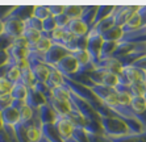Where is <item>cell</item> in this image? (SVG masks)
Wrapping results in <instances>:
<instances>
[{
	"instance_id": "6da1fadb",
	"label": "cell",
	"mask_w": 146,
	"mask_h": 142,
	"mask_svg": "<svg viewBox=\"0 0 146 142\" xmlns=\"http://www.w3.org/2000/svg\"><path fill=\"white\" fill-rule=\"evenodd\" d=\"M100 124H102L104 135L112 138V137H122L126 134H132L125 124V121L116 116H109V117H100Z\"/></svg>"
},
{
	"instance_id": "7a4b0ae2",
	"label": "cell",
	"mask_w": 146,
	"mask_h": 142,
	"mask_svg": "<svg viewBox=\"0 0 146 142\" xmlns=\"http://www.w3.org/2000/svg\"><path fill=\"white\" fill-rule=\"evenodd\" d=\"M103 42H104V40H103L102 34L96 33L95 31L91 29L88 36H87V51L91 57L94 66L100 61V50H102Z\"/></svg>"
},
{
	"instance_id": "3957f363",
	"label": "cell",
	"mask_w": 146,
	"mask_h": 142,
	"mask_svg": "<svg viewBox=\"0 0 146 142\" xmlns=\"http://www.w3.org/2000/svg\"><path fill=\"white\" fill-rule=\"evenodd\" d=\"M139 5H115L112 16L115 17V23L117 27H124L134 13H137Z\"/></svg>"
},
{
	"instance_id": "277c9868",
	"label": "cell",
	"mask_w": 146,
	"mask_h": 142,
	"mask_svg": "<svg viewBox=\"0 0 146 142\" xmlns=\"http://www.w3.org/2000/svg\"><path fill=\"white\" fill-rule=\"evenodd\" d=\"M28 66L31 67L32 72H33V75L36 76L37 82H40V83H46V80H48V78H49V72H50V66H48V64L44 63V62L36 59V58L31 54L28 57Z\"/></svg>"
},
{
	"instance_id": "5b68a950",
	"label": "cell",
	"mask_w": 146,
	"mask_h": 142,
	"mask_svg": "<svg viewBox=\"0 0 146 142\" xmlns=\"http://www.w3.org/2000/svg\"><path fill=\"white\" fill-rule=\"evenodd\" d=\"M139 80H146V72L136 68L134 66L124 67L122 72L119 75V83L125 86H130Z\"/></svg>"
},
{
	"instance_id": "8992f818",
	"label": "cell",
	"mask_w": 146,
	"mask_h": 142,
	"mask_svg": "<svg viewBox=\"0 0 146 142\" xmlns=\"http://www.w3.org/2000/svg\"><path fill=\"white\" fill-rule=\"evenodd\" d=\"M55 68H57L65 78H71L72 75H75L79 71V63L76 62V59L72 57V54H68L58 62Z\"/></svg>"
},
{
	"instance_id": "52a82bcc",
	"label": "cell",
	"mask_w": 146,
	"mask_h": 142,
	"mask_svg": "<svg viewBox=\"0 0 146 142\" xmlns=\"http://www.w3.org/2000/svg\"><path fill=\"white\" fill-rule=\"evenodd\" d=\"M4 24H5L4 36L12 41L19 38V37H21L23 33H24V31H25L24 21L19 20V19H15V17H8L7 20L4 21Z\"/></svg>"
},
{
	"instance_id": "ba28073f",
	"label": "cell",
	"mask_w": 146,
	"mask_h": 142,
	"mask_svg": "<svg viewBox=\"0 0 146 142\" xmlns=\"http://www.w3.org/2000/svg\"><path fill=\"white\" fill-rule=\"evenodd\" d=\"M68 54H71V51L68 50V49H66L63 45L53 44V46L50 47V50L45 54V63L48 64V66H51V67H55L58 62Z\"/></svg>"
},
{
	"instance_id": "9c48e42d",
	"label": "cell",
	"mask_w": 146,
	"mask_h": 142,
	"mask_svg": "<svg viewBox=\"0 0 146 142\" xmlns=\"http://www.w3.org/2000/svg\"><path fill=\"white\" fill-rule=\"evenodd\" d=\"M46 103L53 108V111L57 113L58 117H67L72 111H76L70 100H57L53 96H50L46 100Z\"/></svg>"
},
{
	"instance_id": "30bf717a",
	"label": "cell",
	"mask_w": 146,
	"mask_h": 142,
	"mask_svg": "<svg viewBox=\"0 0 146 142\" xmlns=\"http://www.w3.org/2000/svg\"><path fill=\"white\" fill-rule=\"evenodd\" d=\"M55 130L58 132L59 137L63 142H66L67 139H70L72 137V133H74L75 128L76 126L74 125V122L67 117H58L57 121L54 124Z\"/></svg>"
},
{
	"instance_id": "8fae6325",
	"label": "cell",
	"mask_w": 146,
	"mask_h": 142,
	"mask_svg": "<svg viewBox=\"0 0 146 142\" xmlns=\"http://www.w3.org/2000/svg\"><path fill=\"white\" fill-rule=\"evenodd\" d=\"M65 31L68 33H72L76 37H87L91 29L80 19H75V20H70V23L66 25Z\"/></svg>"
},
{
	"instance_id": "7c38bea8",
	"label": "cell",
	"mask_w": 146,
	"mask_h": 142,
	"mask_svg": "<svg viewBox=\"0 0 146 142\" xmlns=\"http://www.w3.org/2000/svg\"><path fill=\"white\" fill-rule=\"evenodd\" d=\"M95 68H104V70H108L109 72H112V74L117 75L119 76L120 74L122 72L124 67H122V64L120 63L119 59H116V58H108V59H100L98 63L94 66Z\"/></svg>"
},
{
	"instance_id": "4fadbf2b",
	"label": "cell",
	"mask_w": 146,
	"mask_h": 142,
	"mask_svg": "<svg viewBox=\"0 0 146 142\" xmlns=\"http://www.w3.org/2000/svg\"><path fill=\"white\" fill-rule=\"evenodd\" d=\"M0 117H1L3 126H12V128H13L16 124L20 122V111H17L15 107L11 105L9 108L4 109V111L0 113Z\"/></svg>"
},
{
	"instance_id": "5bb4252c",
	"label": "cell",
	"mask_w": 146,
	"mask_h": 142,
	"mask_svg": "<svg viewBox=\"0 0 146 142\" xmlns=\"http://www.w3.org/2000/svg\"><path fill=\"white\" fill-rule=\"evenodd\" d=\"M27 105L31 107L33 111H38L40 107L46 104V99L41 94H38L34 88H28V96H27Z\"/></svg>"
},
{
	"instance_id": "9a60e30c",
	"label": "cell",
	"mask_w": 146,
	"mask_h": 142,
	"mask_svg": "<svg viewBox=\"0 0 146 142\" xmlns=\"http://www.w3.org/2000/svg\"><path fill=\"white\" fill-rule=\"evenodd\" d=\"M38 116H40V120H41V122H42V125L55 124V121H57V118H58L57 113L53 111V108H51L48 103L44 104L42 107H40V109H38Z\"/></svg>"
},
{
	"instance_id": "2e32d148",
	"label": "cell",
	"mask_w": 146,
	"mask_h": 142,
	"mask_svg": "<svg viewBox=\"0 0 146 142\" xmlns=\"http://www.w3.org/2000/svg\"><path fill=\"white\" fill-rule=\"evenodd\" d=\"M34 7L36 5H16V8L13 9L9 17H15V19H19V20L25 23L28 19L33 17Z\"/></svg>"
},
{
	"instance_id": "e0dca14e",
	"label": "cell",
	"mask_w": 146,
	"mask_h": 142,
	"mask_svg": "<svg viewBox=\"0 0 146 142\" xmlns=\"http://www.w3.org/2000/svg\"><path fill=\"white\" fill-rule=\"evenodd\" d=\"M45 84H46V87H48L49 90L51 91L53 88L65 84V76H63V75H62L55 67H51V66H50L49 78H48V80H46V83H45Z\"/></svg>"
},
{
	"instance_id": "ac0fdd59",
	"label": "cell",
	"mask_w": 146,
	"mask_h": 142,
	"mask_svg": "<svg viewBox=\"0 0 146 142\" xmlns=\"http://www.w3.org/2000/svg\"><path fill=\"white\" fill-rule=\"evenodd\" d=\"M98 7L99 5H84V7H83V13H82L80 20L83 21L90 29H92L94 20H95L96 12H98Z\"/></svg>"
},
{
	"instance_id": "d6986e66",
	"label": "cell",
	"mask_w": 146,
	"mask_h": 142,
	"mask_svg": "<svg viewBox=\"0 0 146 142\" xmlns=\"http://www.w3.org/2000/svg\"><path fill=\"white\" fill-rule=\"evenodd\" d=\"M51 46H53V41H51L50 38L41 37L37 44L33 45L32 47H29V51H31V53H37V54L45 55L49 50H50Z\"/></svg>"
},
{
	"instance_id": "ffe728a7",
	"label": "cell",
	"mask_w": 146,
	"mask_h": 142,
	"mask_svg": "<svg viewBox=\"0 0 146 142\" xmlns=\"http://www.w3.org/2000/svg\"><path fill=\"white\" fill-rule=\"evenodd\" d=\"M102 37L104 41H111V42H120V41L122 40V37H124V31H122L121 27H117V25H115V27H112L109 31L104 32V33L102 34Z\"/></svg>"
},
{
	"instance_id": "44dd1931",
	"label": "cell",
	"mask_w": 146,
	"mask_h": 142,
	"mask_svg": "<svg viewBox=\"0 0 146 142\" xmlns=\"http://www.w3.org/2000/svg\"><path fill=\"white\" fill-rule=\"evenodd\" d=\"M142 27H143V24H142V20H141L139 15L134 13L129 19V21L122 27V31H124V34H126V33H132V32L138 31V29H141Z\"/></svg>"
},
{
	"instance_id": "7402d4cb",
	"label": "cell",
	"mask_w": 146,
	"mask_h": 142,
	"mask_svg": "<svg viewBox=\"0 0 146 142\" xmlns=\"http://www.w3.org/2000/svg\"><path fill=\"white\" fill-rule=\"evenodd\" d=\"M20 83H23V84L28 88H33L34 86H36V83H37V79H36V76L33 75V72H32V70H31L29 66L21 68Z\"/></svg>"
},
{
	"instance_id": "603a6c76",
	"label": "cell",
	"mask_w": 146,
	"mask_h": 142,
	"mask_svg": "<svg viewBox=\"0 0 146 142\" xmlns=\"http://www.w3.org/2000/svg\"><path fill=\"white\" fill-rule=\"evenodd\" d=\"M71 54H72V57L76 59V62L79 63L80 67L94 66L92 59H91V57H90V54H88V51L87 50H76V51H72Z\"/></svg>"
},
{
	"instance_id": "cb8c5ba5",
	"label": "cell",
	"mask_w": 146,
	"mask_h": 142,
	"mask_svg": "<svg viewBox=\"0 0 146 142\" xmlns=\"http://www.w3.org/2000/svg\"><path fill=\"white\" fill-rule=\"evenodd\" d=\"M113 9H115V5H99L98 7V12H96L95 20H94V25L92 28L95 27L96 24H99L102 20L109 17L113 13Z\"/></svg>"
},
{
	"instance_id": "d4e9b609",
	"label": "cell",
	"mask_w": 146,
	"mask_h": 142,
	"mask_svg": "<svg viewBox=\"0 0 146 142\" xmlns=\"http://www.w3.org/2000/svg\"><path fill=\"white\" fill-rule=\"evenodd\" d=\"M112 142H146V132L139 134H126L122 137H112Z\"/></svg>"
},
{
	"instance_id": "484cf974",
	"label": "cell",
	"mask_w": 146,
	"mask_h": 142,
	"mask_svg": "<svg viewBox=\"0 0 146 142\" xmlns=\"http://www.w3.org/2000/svg\"><path fill=\"white\" fill-rule=\"evenodd\" d=\"M116 25V23H115V17L111 15L109 17H107V19H104V20H102L99 24H96L95 27L92 28V31H95L96 33H99V34H103L104 32H107V31H109L112 27H115Z\"/></svg>"
},
{
	"instance_id": "4316f807",
	"label": "cell",
	"mask_w": 146,
	"mask_h": 142,
	"mask_svg": "<svg viewBox=\"0 0 146 142\" xmlns=\"http://www.w3.org/2000/svg\"><path fill=\"white\" fill-rule=\"evenodd\" d=\"M117 45L119 42H111V41H104L102 46V50H100V59H108V58H112L115 50L117 49Z\"/></svg>"
},
{
	"instance_id": "83f0119b",
	"label": "cell",
	"mask_w": 146,
	"mask_h": 142,
	"mask_svg": "<svg viewBox=\"0 0 146 142\" xmlns=\"http://www.w3.org/2000/svg\"><path fill=\"white\" fill-rule=\"evenodd\" d=\"M11 96L13 98V100H27L28 96V87H25L23 83H16L13 84V88L11 91Z\"/></svg>"
},
{
	"instance_id": "f1b7e54d",
	"label": "cell",
	"mask_w": 146,
	"mask_h": 142,
	"mask_svg": "<svg viewBox=\"0 0 146 142\" xmlns=\"http://www.w3.org/2000/svg\"><path fill=\"white\" fill-rule=\"evenodd\" d=\"M50 92H51V96L54 99H57V100H70V95H71L70 88L66 84L53 88Z\"/></svg>"
},
{
	"instance_id": "f546056e",
	"label": "cell",
	"mask_w": 146,
	"mask_h": 142,
	"mask_svg": "<svg viewBox=\"0 0 146 142\" xmlns=\"http://www.w3.org/2000/svg\"><path fill=\"white\" fill-rule=\"evenodd\" d=\"M23 37L25 38V40L28 41V44H29V46H33V45H36L40 41V38L42 37V34H41V32L36 31V29H31V28H25L24 33H23Z\"/></svg>"
},
{
	"instance_id": "4dcf8cb0",
	"label": "cell",
	"mask_w": 146,
	"mask_h": 142,
	"mask_svg": "<svg viewBox=\"0 0 146 142\" xmlns=\"http://www.w3.org/2000/svg\"><path fill=\"white\" fill-rule=\"evenodd\" d=\"M130 108L134 112V115H141L142 112H145L146 109V100L143 96H134L132 99V104Z\"/></svg>"
},
{
	"instance_id": "1f68e13d",
	"label": "cell",
	"mask_w": 146,
	"mask_h": 142,
	"mask_svg": "<svg viewBox=\"0 0 146 142\" xmlns=\"http://www.w3.org/2000/svg\"><path fill=\"white\" fill-rule=\"evenodd\" d=\"M83 7L84 5H65V12L63 13L70 19V20H75V19H80L82 13H83Z\"/></svg>"
},
{
	"instance_id": "d6a6232c",
	"label": "cell",
	"mask_w": 146,
	"mask_h": 142,
	"mask_svg": "<svg viewBox=\"0 0 146 142\" xmlns=\"http://www.w3.org/2000/svg\"><path fill=\"white\" fill-rule=\"evenodd\" d=\"M130 94L132 96H143L146 94V80H139L130 84Z\"/></svg>"
},
{
	"instance_id": "836d02e7",
	"label": "cell",
	"mask_w": 146,
	"mask_h": 142,
	"mask_svg": "<svg viewBox=\"0 0 146 142\" xmlns=\"http://www.w3.org/2000/svg\"><path fill=\"white\" fill-rule=\"evenodd\" d=\"M5 78L12 83V84H16L19 83L21 79V68L19 66H12V67L8 70L7 75H5Z\"/></svg>"
},
{
	"instance_id": "e575fe53",
	"label": "cell",
	"mask_w": 146,
	"mask_h": 142,
	"mask_svg": "<svg viewBox=\"0 0 146 142\" xmlns=\"http://www.w3.org/2000/svg\"><path fill=\"white\" fill-rule=\"evenodd\" d=\"M50 12H49V8L48 5H36L34 7V13H33V17L38 19L41 21H45L48 17H50Z\"/></svg>"
},
{
	"instance_id": "d590c367",
	"label": "cell",
	"mask_w": 146,
	"mask_h": 142,
	"mask_svg": "<svg viewBox=\"0 0 146 142\" xmlns=\"http://www.w3.org/2000/svg\"><path fill=\"white\" fill-rule=\"evenodd\" d=\"M72 139H74L75 142H88V133L86 132L83 128H79V126H76L74 130V133H72Z\"/></svg>"
},
{
	"instance_id": "8d00e7d4",
	"label": "cell",
	"mask_w": 146,
	"mask_h": 142,
	"mask_svg": "<svg viewBox=\"0 0 146 142\" xmlns=\"http://www.w3.org/2000/svg\"><path fill=\"white\" fill-rule=\"evenodd\" d=\"M33 116H34V111L31 107L25 105L24 108L20 111V122L21 124H27L28 121H31L33 118Z\"/></svg>"
},
{
	"instance_id": "74e56055",
	"label": "cell",
	"mask_w": 146,
	"mask_h": 142,
	"mask_svg": "<svg viewBox=\"0 0 146 142\" xmlns=\"http://www.w3.org/2000/svg\"><path fill=\"white\" fill-rule=\"evenodd\" d=\"M12 88H13V84L7 78H0V96L11 95Z\"/></svg>"
},
{
	"instance_id": "f35d334b",
	"label": "cell",
	"mask_w": 146,
	"mask_h": 142,
	"mask_svg": "<svg viewBox=\"0 0 146 142\" xmlns=\"http://www.w3.org/2000/svg\"><path fill=\"white\" fill-rule=\"evenodd\" d=\"M25 28H31V29H36V31L41 32L42 33V31H44V25H42V21L38 20V19H36V17H31V19H28L27 21H25Z\"/></svg>"
},
{
	"instance_id": "ab89813d",
	"label": "cell",
	"mask_w": 146,
	"mask_h": 142,
	"mask_svg": "<svg viewBox=\"0 0 146 142\" xmlns=\"http://www.w3.org/2000/svg\"><path fill=\"white\" fill-rule=\"evenodd\" d=\"M63 37H65V29H62V28H55L50 34V40L53 41V44L62 45Z\"/></svg>"
},
{
	"instance_id": "60d3db41",
	"label": "cell",
	"mask_w": 146,
	"mask_h": 142,
	"mask_svg": "<svg viewBox=\"0 0 146 142\" xmlns=\"http://www.w3.org/2000/svg\"><path fill=\"white\" fill-rule=\"evenodd\" d=\"M33 88L38 92V94L42 95V96H44V98L46 99V100H48V99L51 96L50 90H49V88L46 87V84H45V83H40V82H37V83H36V86H34Z\"/></svg>"
},
{
	"instance_id": "b9f144b4",
	"label": "cell",
	"mask_w": 146,
	"mask_h": 142,
	"mask_svg": "<svg viewBox=\"0 0 146 142\" xmlns=\"http://www.w3.org/2000/svg\"><path fill=\"white\" fill-rule=\"evenodd\" d=\"M42 25H44V31L42 32H46V33H50L54 31L55 28H57V24H55V19L53 16L48 17L45 21H42Z\"/></svg>"
},
{
	"instance_id": "7bdbcfd3",
	"label": "cell",
	"mask_w": 146,
	"mask_h": 142,
	"mask_svg": "<svg viewBox=\"0 0 146 142\" xmlns=\"http://www.w3.org/2000/svg\"><path fill=\"white\" fill-rule=\"evenodd\" d=\"M15 8H16V5H0V20L1 21L7 20L11 16V13L13 12Z\"/></svg>"
},
{
	"instance_id": "ee69618b",
	"label": "cell",
	"mask_w": 146,
	"mask_h": 142,
	"mask_svg": "<svg viewBox=\"0 0 146 142\" xmlns=\"http://www.w3.org/2000/svg\"><path fill=\"white\" fill-rule=\"evenodd\" d=\"M12 102H13V98L11 95H5V96H0V113L4 111V109L9 108L12 105Z\"/></svg>"
},
{
	"instance_id": "f6af8a7d",
	"label": "cell",
	"mask_w": 146,
	"mask_h": 142,
	"mask_svg": "<svg viewBox=\"0 0 146 142\" xmlns=\"http://www.w3.org/2000/svg\"><path fill=\"white\" fill-rule=\"evenodd\" d=\"M48 8L53 17L59 16V15H62L65 12V5H62V4H51V5H48Z\"/></svg>"
},
{
	"instance_id": "bcb514c9",
	"label": "cell",
	"mask_w": 146,
	"mask_h": 142,
	"mask_svg": "<svg viewBox=\"0 0 146 142\" xmlns=\"http://www.w3.org/2000/svg\"><path fill=\"white\" fill-rule=\"evenodd\" d=\"M55 24H57V28H62V29H65L66 25L70 23V19L66 16L65 13L59 15V16H55Z\"/></svg>"
},
{
	"instance_id": "7dc6e473",
	"label": "cell",
	"mask_w": 146,
	"mask_h": 142,
	"mask_svg": "<svg viewBox=\"0 0 146 142\" xmlns=\"http://www.w3.org/2000/svg\"><path fill=\"white\" fill-rule=\"evenodd\" d=\"M88 142H112L109 137L104 134H91L88 133Z\"/></svg>"
},
{
	"instance_id": "c3c4849f",
	"label": "cell",
	"mask_w": 146,
	"mask_h": 142,
	"mask_svg": "<svg viewBox=\"0 0 146 142\" xmlns=\"http://www.w3.org/2000/svg\"><path fill=\"white\" fill-rule=\"evenodd\" d=\"M133 96L130 94H119V103L125 107H130Z\"/></svg>"
},
{
	"instance_id": "681fc988",
	"label": "cell",
	"mask_w": 146,
	"mask_h": 142,
	"mask_svg": "<svg viewBox=\"0 0 146 142\" xmlns=\"http://www.w3.org/2000/svg\"><path fill=\"white\" fill-rule=\"evenodd\" d=\"M132 66H134L136 68H138V70L146 72V55H143V57H141L139 59H137V61L134 62Z\"/></svg>"
},
{
	"instance_id": "f907efd6",
	"label": "cell",
	"mask_w": 146,
	"mask_h": 142,
	"mask_svg": "<svg viewBox=\"0 0 146 142\" xmlns=\"http://www.w3.org/2000/svg\"><path fill=\"white\" fill-rule=\"evenodd\" d=\"M12 44H15V45H17V46H20V47H24V49H28L29 50V44H28V41L25 40L23 36L21 37H19V38H16V40H13L12 41Z\"/></svg>"
},
{
	"instance_id": "816d5d0a",
	"label": "cell",
	"mask_w": 146,
	"mask_h": 142,
	"mask_svg": "<svg viewBox=\"0 0 146 142\" xmlns=\"http://www.w3.org/2000/svg\"><path fill=\"white\" fill-rule=\"evenodd\" d=\"M11 44H12V40H9L8 37H5V36L0 37V50H5Z\"/></svg>"
},
{
	"instance_id": "f5cc1de1",
	"label": "cell",
	"mask_w": 146,
	"mask_h": 142,
	"mask_svg": "<svg viewBox=\"0 0 146 142\" xmlns=\"http://www.w3.org/2000/svg\"><path fill=\"white\" fill-rule=\"evenodd\" d=\"M137 13H138L139 17H141L143 27H146V5H139V9H138Z\"/></svg>"
},
{
	"instance_id": "db71d44e",
	"label": "cell",
	"mask_w": 146,
	"mask_h": 142,
	"mask_svg": "<svg viewBox=\"0 0 146 142\" xmlns=\"http://www.w3.org/2000/svg\"><path fill=\"white\" fill-rule=\"evenodd\" d=\"M8 63V54L5 50H0V67H3Z\"/></svg>"
},
{
	"instance_id": "11a10c76",
	"label": "cell",
	"mask_w": 146,
	"mask_h": 142,
	"mask_svg": "<svg viewBox=\"0 0 146 142\" xmlns=\"http://www.w3.org/2000/svg\"><path fill=\"white\" fill-rule=\"evenodd\" d=\"M25 105H27V102H25V100H13V102H12V107H15L17 111H21Z\"/></svg>"
},
{
	"instance_id": "9f6ffc18",
	"label": "cell",
	"mask_w": 146,
	"mask_h": 142,
	"mask_svg": "<svg viewBox=\"0 0 146 142\" xmlns=\"http://www.w3.org/2000/svg\"><path fill=\"white\" fill-rule=\"evenodd\" d=\"M136 118L142 124L143 129H145V132H146V109H145V112L141 113V115H136Z\"/></svg>"
},
{
	"instance_id": "6f0895ef",
	"label": "cell",
	"mask_w": 146,
	"mask_h": 142,
	"mask_svg": "<svg viewBox=\"0 0 146 142\" xmlns=\"http://www.w3.org/2000/svg\"><path fill=\"white\" fill-rule=\"evenodd\" d=\"M4 32H5V24H4V21L0 20V37L4 36Z\"/></svg>"
},
{
	"instance_id": "680465c9",
	"label": "cell",
	"mask_w": 146,
	"mask_h": 142,
	"mask_svg": "<svg viewBox=\"0 0 146 142\" xmlns=\"http://www.w3.org/2000/svg\"><path fill=\"white\" fill-rule=\"evenodd\" d=\"M38 142H49V141H48V139H46V138H45L44 135H42V138H41V139H40V141H38Z\"/></svg>"
},
{
	"instance_id": "91938a15",
	"label": "cell",
	"mask_w": 146,
	"mask_h": 142,
	"mask_svg": "<svg viewBox=\"0 0 146 142\" xmlns=\"http://www.w3.org/2000/svg\"><path fill=\"white\" fill-rule=\"evenodd\" d=\"M3 129V122H1V117H0V130Z\"/></svg>"
},
{
	"instance_id": "94428289",
	"label": "cell",
	"mask_w": 146,
	"mask_h": 142,
	"mask_svg": "<svg viewBox=\"0 0 146 142\" xmlns=\"http://www.w3.org/2000/svg\"><path fill=\"white\" fill-rule=\"evenodd\" d=\"M143 98H145V100H146V94H145V95H143Z\"/></svg>"
},
{
	"instance_id": "6125c7cd",
	"label": "cell",
	"mask_w": 146,
	"mask_h": 142,
	"mask_svg": "<svg viewBox=\"0 0 146 142\" xmlns=\"http://www.w3.org/2000/svg\"><path fill=\"white\" fill-rule=\"evenodd\" d=\"M145 29H146V27H145Z\"/></svg>"
}]
</instances>
